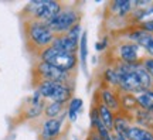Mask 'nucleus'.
<instances>
[{"label":"nucleus","mask_w":153,"mask_h":140,"mask_svg":"<svg viewBox=\"0 0 153 140\" xmlns=\"http://www.w3.org/2000/svg\"><path fill=\"white\" fill-rule=\"evenodd\" d=\"M65 103L61 102H45L44 106V118L45 119H57L65 113Z\"/></svg>","instance_id":"412c9836"},{"label":"nucleus","mask_w":153,"mask_h":140,"mask_svg":"<svg viewBox=\"0 0 153 140\" xmlns=\"http://www.w3.org/2000/svg\"><path fill=\"white\" fill-rule=\"evenodd\" d=\"M111 61V59H109ZM118 72V88L119 93L136 95L140 91L153 88V79L143 68L142 61L136 64H123L112 61Z\"/></svg>","instance_id":"f257e3e1"},{"label":"nucleus","mask_w":153,"mask_h":140,"mask_svg":"<svg viewBox=\"0 0 153 140\" xmlns=\"http://www.w3.org/2000/svg\"><path fill=\"white\" fill-rule=\"evenodd\" d=\"M87 140H102V139H101V137L98 136V133H95L94 130H88Z\"/></svg>","instance_id":"c85d7f7f"},{"label":"nucleus","mask_w":153,"mask_h":140,"mask_svg":"<svg viewBox=\"0 0 153 140\" xmlns=\"http://www.w3.org/2000/svg\"><path fill=\"white\" fill-rule=\"evenodd\" d=\"M72 140H82V139H79V137H76L75 136V137H72Z\"/></svg>","instance_id":"473e14b6"},{"label":"nucleus","mask_w":153,"mask_h":140,"mask_svg":"<svg viewBox=\"0 0 153 140\" xmlns=\"http://www.w3.org/2000/svg\"><path fill=\"white\" fill-rule=\"evenodd\" d=\"M84 31L82 24H76L70 30L68 33L62 34V36H55L54 41H53V47L65 53H71V54H76L78 53V45H79V38Z\"/></svg>","instance_id":"9b49d317"},{"label":"nucleus","mask_w":153,"mask_h":140,"mask_svg":"<svg viewBox=\"0 0 153 140\" xmlns=\"http://www.w3.org/2000/svg\"><path fill=\"white\" fill-rule=\"evenodd\" d=\"M82 109H84V101H82V98H79V96L71 98V101L67 103V108H65L67 120L70 123H75L76 120H78V116L81 115Z\"/></svg>","instance_id":"f3484780"},{"label":"nucleus","mask_w":153,"mask_h":140,"mask_svg":"<svg viewBox=\"0 0 153 140\" xmlns=\"http://www.w3.org/2000/svg\"><path fill=\"white\" fill-rule=\"evenodd\" d=\"M114 140H128L126 137L123 136H118V135H114Z\"/></svg>","instance_id":"c756f323"},{"label":"nucleus","mask_w":153,"mask_h":140,"mask_svg":"<svg viewBox=\"0 0 153 140\" xmlns=\"http://www.w3.org/2000/svg\"><path fill=\"white\" fill-rule=\"evenodd\" d=\"M99 84H102L105 86H109V88H114L116 89L118 88V72H116V68L112 61H109L108 64H105L101 70V74H99Z\"/></svg>","instance_id":"2eb2a0df"},{"label":"nucleus","mask_w":153,"mask_h":140,"mask_svg":"<svg viewBox=\"0 0 153 140\" xmlns=\"http://www.w3.org/2000/svg\"><path fill=\"white\" fill-rule=\"evenodd\" d=\"M131 116L135 124L153 130V113L152 112H148V110H143V109L137 108Z\"/></svg>","instance_id":"6ab92c4d"},{"label":"nucleus","mask_w":153,"mask_h":140,"mask_svg":"<svg viewBox=\"0 0 153 140\" xmlns=\"http://www.w3.org/2000/svg\"><path fill=\"white\" fill-rule=\"evenodd\" d=\"M23 31L28 51L34 57L44 48L50 47L55 38V34L48 24L38 20H23Z\"/></svg>","instance_id":"f03ea898"},{"label":"nucleus","mask_w":153,"mask_h":140,"mask_svg":"<svg viewBox=\"0 0 153 140\" xmlns=\"http://www.w3.org/2000/svg\"><path fill=\"white\" fill-rule=\"evenodd\" d=\"M67 112L57 119L43 118L38 124V139L40 140H58L62 136L65 127Z\"/></svg>","instance_id":"9d476101"},{"label":"nucleus","mask_w":153,"mask_h":140,"mask_svg":"<svg viewBox=\"0 0 153 140\" xmlns=\"http://www.w3.org/2000/svg\"><path fill=\"white\" fill-rule=\"evenodd\" d=\"M128 140H153V130L133 123L128 133Z\"/></svg>","instance_id":"4be33fe9"},{"label":"nucleus","mask_w":153,"mask_h":140,"mask_svg":"<svg viewBox=\"0 0 153 140\" xmlns=\"http://www.w3.org/2000/svg\"><path fill=\"white\" fill-rule=\"evenodd\" d=\"M112 44H114V37H112L111 34H108V33H105V34H102V36L95 41L94 48H95V51H97L98 54H101V53H105V51L111 50Z\"/></svg>","instance_id":"393cba45"},{"label":"nucleus","mask_w":153,"mask_h":140,"mask_svg":"<svg viewBox=\"0 0 153 140\" xmlns=\"http://www.w3.org/2000/svg\"><path fill=\"white\" fill-rule=\"evenodd\" d=\"M44 106H45V102L41 103V105H37V106H30V105H27V108L22 112L23 120L34 122V120H38V119L44 118Z\"/></svg>","instance_id":"b1692460"},{"label":"nucleus","mask_w":153,"mask_h":140,"mask_svg":"<svg viewBox=\"0 0 153 140\" xmlns=\"http://www.w3.org/2000/svg\"><path fill=\"white\" fill-rule=\"evenodd\" d=\"M45 101L43 99V96L40 95V92L37 91V89H34L33 93L28 96L27 99V105H30V106H37V105H41V103H44Z\"/></svg>","instance_id":"a878e982"},{"label":"nucleus","mask_w":153,"mask_h":140,"mask_svg":"<svg viewBox=\"0 0 153 140\" xmlns=\"http://www.w3.org/2000/svg\"><path fill=\"white\" fill-rule=\"evenodd\" d=\"M118 37L137 44L146 57H153V33L145 31L139 26H131L125 31L118 34Z\"/></svg>","instance_id":"1a4fd4ad"},{"label":"nucleus","mask_w":153,"mask_h":140,"mask_svg":"<svg viewBox=\"0 0 153 140\" xmlns=\"http://www.w3.org/2000/svg\"><path fill=\"white\" fill-rule=\"evenodd\" d=\"M119 103H120V112L132 115L137 109L136 96L132 93H119Z\"/></svg>","instance_id":"5701e85b"},{"label":"nucleus","mask_w":153,"mask_h":140,"mask_svg":"<svg viewBox=\"0 0 153 140\" xmlns=\"http://www.w3.org/2000/svg\"><path fill=\"white\" fill-rule=\"evenodd\" d=\"M41 81H53V82H74L75 74H68L61 71L54 65H50L43 61H36L33 65V85Z\"/></svg>","instance_id":"6e6552de"},{"label":"nucleus","mask_w":153,"mask_h":140,"mask_svg":"<svg viewBox=\"0 0 153 140\" xmlns=\"http://www.w3.org/2000/svg\"><path fill=\"white\" fill-rule=\"evenodd\" d=\"M95 101L104 103L106 108H109L115 113L120 112L119 92L116 89H114V88H109V86H105L102 84H99L98 89L95 92Z\"/></svg>","instance_id":"f8f14e48"},{"label":"nucleus","mask_w":153,"mask_h":140,"mask_svg":"<svg viewBox=\"0 0 153 140\" xmlns=\"http://www.w3.org/2000/svg\"><path fill=\"white\" fill-rule=\"evenodd\" d=\"M34 89L40 92L45 102H61L68 103L74 98L75 92V81L74 82H53L41 81L34 85Z\"/></svg>","instance_id":"7ed1b4c3"},{"label":"nucleus","mask_w":153,"mask_h":140,"mask_svg":"<svg viewBox=\"0 0 153 140\" xmlns=\"http://www.w3.org/2000/svg\"><path fill=\"white\" fill-rule=\"evenodd\" d=\"M64 3L58 0H33L23 7V20H38L48 23L62 9Z\"/></svg>","instance_id":"20e7f679"},{"label":"nucleus","mask_w":153,"mask_h":140,"mask_svg":"<svg viewBox=\"0 0 153 140\" xmlns=\"http://www.w3.org/2000/svg\"><path fill=\"white\" fill-rule=\"evenodd\" d=\"M133 11L132 0H112L106 4V16L116 19H129Z\"/></svg>","instance_id":"ddd939ff"},{"label":"nucleus","mask_w":153,"mask_h":140,"mask_svg":"<svg viewBox=\"0 0 153 140\" xmlns=\"http://www.w3.org/2000/svg\"><path fill=\"white\" fill-rule=\"evenodd\" d=\"M111 61L115 62H123V64H136L140 62L146 55L143 53V50L137 45V44L123 40V38L115 36L114 44L109 50Z\"/></svg>","instance_id":"39448f33"},{"label":"nucleus","mask_w":153,"mask_h":140,"mask_svg":"<svg viewBox=\"0 0 153 140\" xmlns=\"http://www.w3.org/2000/svg\"><path fill=\"white\" fill-rule=\"evenodd\" d=\"M132 124H133V120H132L131 115L123 112H118L115 115L112 133L118 136H123V137L128 139V133H129V129H131Z\"/></svg>","instance_id":"4468645a"},{"label":"nucleus","mask_w":153,"mask_h":140,"mask_svg":"<svg viewBox=\"0 0 153 140\" xmlns=\"http://www.w3.org/2000/svg\"><path fill=\"white\" fill-rule=\"evenodd\" d=\"M139 27L143 28L145 31L153 33V20H150V21H146V23H142V24H139Z\"/></svg>","instance_id":"cd10ccee"},{"label":"nucleus","mask_w":153,"mask_h":140,"mask_svg":"<svg viewBox=\"0 0 153 140\" xmlns=\"http://www.w3.org/2000/svg\"><path fill=\"white\" fill-rule=\"evenodd\" d=\"M92 105L95 106V109H97V113H98L101 122H102V123H104L109 130H112V127H114L115 115H116V113H115L114 110H111L109 108H106L104 103L98 102V101H94Z\"/></svg>","instance_id":"a211bd4d"},{"label":"nucleus","mask_w":153,"mask_h":140,"mask_svg":"<svg viewBox=\"0 0 153 140\" xmlns=\"http://www.w3.org/2000/svg\"><path fill=\"white\" fill-rule=\"evenodd\" d=\"M135 96H136L137 108L153 113V88L140 91L139 93H136Z\"/></svg>","instance_id":"aec40b11"},{"label":"nucleus","mask_w":153,"mask_h":140,"mask_svg":"<svg viewBox=\"0 0 153 140\" xmlns=\"http://www.w3.org/2000/svg\"><path fill=\"white\" fill-rule=\"evenodd\" d=\"M58 140H68V137H67V135H62V136H61V137H60V139H58Z\"/></svg>","instance_id":"7c9ffc66"},{"label":"nucleus","mask_w":153,"mask_h":140,"mask_svg":"<svg viewBox=\"0 0 153 140\" xmlns=\"http://www.w3.org/2000/svg\"><path fill=\"white\" fill-rule=\"evenodd\" d=\"M82 20V11L75 4H65L62 6L57 14H55L47 24L53 30L55 36H62L71 30L74 26L79 24Z\"/></svg>","instance_id":"0eeeda50"},{"label":"nucleus","mask_w":153,"mask_h":140,"mask_svg":"<svg viewBox=\"0 0 153 140\" xmlns=\"http://www.w3.org/2000/svg\"><path fill=\"white\" fill-rule=\"evenodd\" d=\"M92 64L97 65V57H94V58H92Z\"/></svg>","instance_id":"2f4dec72"},{"label":"nucleus","mask_w":153,"mask_h":140,"mask_svg":"<svg viewBox=\"0 0 153 140\" xmlns=\"http://www.w3.org/2000/svg\"><path fill=\"white\" fill-rule=\"evenodd\" d=\"M142 65H143V68L146 70V72L152 76V79H153V57H145V58L142 59Z\"/></svg>","instance_id":"bb28decb"},{"label":"nucleus","mask_w":153,"mask_h":140,"mask_svg":"<svg viewBox=\"0 0 153 140\" xmlns=\"http://www.w3.org/2000/svg\"><path fill=\"white\" fill-rule=\"evenodd\" d=\"M37 61H43L50 65H54L61 71H65L68 74H76V67H78V55L65 53L61 50L54 48L50 45L43 51H40L37 55Z\"/></svg>","instance_id":"423d86ee"},{"label":"nucleus","mask_w":153,"mask_h":140,"mask_svg":"<svg viewBox=\"0 0 153 140\" xmlns=\"http://www.w3.org/2000/svg\"><path fill=\"white\" fill-rule=\"evenodd\" d=\"M78 64L81 65V70L87 74L88 70V58H89V50H88V31L84 30L79 38V45H78Z\"/></svg>","instance_id":"dca6fc26"}]
</instances>
